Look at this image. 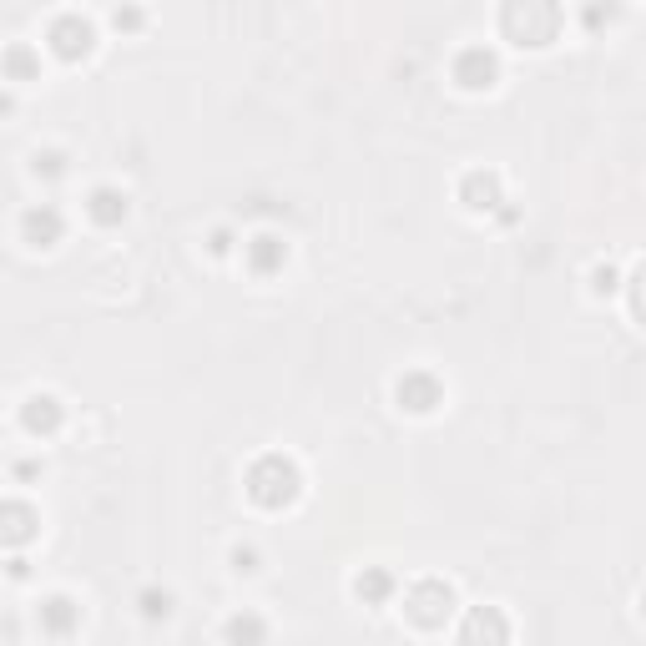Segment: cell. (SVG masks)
Returning a JSON list of instances; mask_svg holds the SVG:
<instances>
[{
	"instance_id": "cell-12",
	"label": "cell",
	"mask_w": 646,
	"mask_h": 646,
	"mask_svg": "<svg viewBox=\"0 0 646 646\" xmlns=\"http://www.w3.org/2000/svg\"><path fill=\"white\" fill-rule=\"evenodd\" d=\"M459 197H465L475 212H490V207L500 203V182H495L490 172H470L465 182H459Z\"/></svg>"
},
{
	"instance_id": "cell-13",
	"label": "cell",
	"mask_w": 646,
	"mask_h": 646,
	"mask_svg": "<svg viewBox=\"0 0 646 646\" xmlns=\"http://www.w3.org/2000/svg\"><path fill=\"white\" fill-rule=\"evenodd\" d=\"M0 521H5V540L11 546H26V540L36 536V510L20 500H5V510H0Z\"/></svg>"
},
{
	"instance_id": "cell-9",
	"label": "cell",
	"mask_w": 646,
	"mask_h": 646,
	"mask_svg": "<svg viewBox=\"0 0 646 646\" xmlns=\"http://www.w3.org/2000/svg\"><path fill=\"white\" fill-rule=\"evenodd\" d=\"M86 218H92L96 227H116V222H126V192L92 187V197H86Z\"/></svg>"
},
{
	"instance_id": "cell-22",
	"label": "cell",
	"mask_w": 646,
	"mask_h": 646,
	"mask_svg": "<svg viewBox=\"0 0 646 646\" xmlns=\"http://www.w3.org/2000/svg\"><path fill=\"white\" fill-rule=\"evenodd\" d=\"M616 288V273L611 268H596V293H611Z\"/></svg>"
},
{
	"instance_id": "cell-2",
	"label": "cell",
	"mask_w": 646,
	"mask_h": 646,
	"mask_svg": "<svg viewBox=\"0 0 646 646\" xmlns=\"http://www.w3.org/2000/svg\"><path fill=\"white\" fill-rule=\"evenodd\" d=\"M299 485H303V475L299 465L288 455H263V459H252V470H248V495L263 510H283V505L299 500Z\"/></svg>"
},
{
	"instance_id": "cell-4",
	"label": "cell",
	"mask_w": 646,
	"mask_h": 646,
	"mask_svg": "<svg viewBox=\"0 0 646 646\" xmlns=\"http://www.w3.org/2000/svg\"><path fill=\"white\" fill-rule=\"evenodd\" d=\"M450 606H455V591L444 581H419L410 591V616L419 626H440L444 616H450Z\"/></svg>"
},
{
	"instance_id": "cell-21",
	"label": "cell",
	"mask_w": 646,
	"mask_h": 646,
	"mask_svg": "<svg viewBox=\"0 0 646 646\" xmlns=\"http://www.w3.org/2000/svg\"><path fill=\"white\" fill-rule=\"evenodd\" d=\"M233 566L237 570H258V551H252V546H237V551H233Z\"/></svg>"
},
{
	"instance_id": "cell-1",
	"label": "cell",
	"mask_w": 646,
	"mask_h": 646,
	"mask_svg": "<svg viewBox=\"0 0 646 646\" xmlns=\"http://www.w3.org/2000/svg\"><path fill=\"white\" fill-rule=\"evenodd\" d=\"M500 31L515 46H551L555 31H561V5L555 0H505Z\"/></svg>"
},
{
	"instance_id": "cell-3",
	"label": "cell",
	"mask_w": 646,
	"mask_h": 646,
	"mask_svg": "<svg viewBox=\"0 0 646 646\" xmlns=\"http://www.w3.org/2000/svg\"><path fill=\"white\" fill-rule=\"evenodd\" d=\"M46 41L61 61H81V56H92V46H96V26L86 16H56Z\"/></svg>"
},
{
	"instance_id": "cell-14",
	"label": "cell",
	"mask_w": 646,
	"mask_h": 646,
	"mask_svg": "<svg viewBox=\"0 0 646 646\" xmlns=\"http://www.w3.org/2000/svg\"><path fill=\"white\" fill-rule=\"evenodd\" d=\"M354 591H359L363 601H369V606H384V601L395 596V576H389V570H363L359 581H354Z\"/></svg>"
},
{
	"instance_id": "cell-17",
	"label": "cell",
	"mask_w": 646,
	"mask_h": 646,
	"mask_svg": "<svg viewBox=\"0 0 646 646\" xmlns=\"http://www.w3.org/2000/svg\"><path fill=\"white\" fill-rule=\"evenodd\" d=\"M137 606H142L147 621H162V616H172V596H167V591H142V596H137Z\"/></svg>"
},
{
	"instance_id": "cell-10",
	"label": "cell",
	"mask_w": 646,
	"mask_h": 646,
	"mask_svg": "<svg viewBox=\"0 0 646 646\" xmlns=\"http://www.w3.org/2000/svg\"><path fill=\"white\" fill-rule=\"evenodd\" d=\"M76 621H81V606L71 596H51L46 606H41V631H46V636H71Z\"/></svg>"
},
{
	"instance_id": "cell-18",
	"label": "cell",
	"mask_w": 646,
	"mask_h": 646,
	"mask_svg": "<svg viewBox=\"0 0 646 646\" xmlns=\"http://www.w3.org/2000/svg\"><path fill=\"white\" fill-rule=\"evenodd\" d=\"M36 177H61L66 172V152H36Z\"/></svg>"
},
{
	"instance_id": "cell-20",
	"label": "cell",
	"mask_w": 646,
	"mask_h": 646,
	"mask_svg": "<svg viewBox=\"0 0 646 646\" xmlns=\"http://www.w3.org/2000/svg\"><path fill=\"white\" fill-rule=\"evenodd\" d=\"M227 636H248V642H258V636H263V621H252V616H237V621H227Z\"/></svg>"
},
{
	"instance_id": "cell-11",
	"label": "cell",
	"mask_w": 646,
	"mask_h": 646,
	"mask_svg": "<svg viewBox=\"0 0 646 646\" xmlns=\"http://www.w3.org/2000/svg\"><path fill=\"white\" fill-rule=\"evenodd\" d=\"M248 263H252V273H278L288 263V248H283V237H273V233H258L248 243Z\"/></svg>"
},
{
	"instance_id": "cell-23",
	"label": "cell",
	"mask_w": 646,
	"mask_h": 646,
	"mask_svg": "<svg viewBox=\"0 0 646 646\" xmlns=\"http://www.w3.org/2000/svg\"><path fill=\"white\" fill-rule=\"evenodd\" d=\"M636 314H642V318H646V268H642V273H636Z\"/></svg>"
},
{
	"instance_id": "cell-15",
	"label": "cell",
	"mask_w": 646,
	"mask_h": 646,
	"mask_svg": "<svg viewBox=\"0 0 646 646\" xmlns=\"http://www.w3.org/2000/svg\"><path fill=\"white\" fill-rule=\"evenodd\" d=\"M5 71H11V81L36 76V56H31V46H11V51H5Z\"/></svg>"
},
{
	"instance_id": "cell-19",
	"label": "cell",
	"mask_w": 646,
	"mask_h": 646,
	"mask_svg": "<svg viewBox=\"0 0 646 646\" xmlns=\"http://www.w3.org/2000/svg\"><path fill=\"white\" fill-rule=\"evenodd\" d=\"M142 11H137V5H116V11H111V26H116V31H142Z\"/></svg>"
},
{
	"instance_id": "cell-6",
	"label": "cell",
	"mask_w": 646,
	"mask_h": 646,
	"mask_svg": "<svg viewBox=\"0 0 646 646\" xmlns=\"http://www.w3.org/2000/svg\"><path fill=\"white\" fill-rule=\"evenodd\" d=\"M61 233H66V222H61V212H56L51 203L26 207V212H20V237H26L31 248H51V243H61Z\"/></svg>"
},
{
	"instance_id": "cell-5",
	"label": "cell",
	"mask_w": 646,
	"mask_h": 646,
	"mask_svg": "<svg viewBox=\"0 0 646 646\" xmlns=\"http://www.w3.org/2000/svg\"><path fill=\"white\" fill-rule=\"evenodd\" d=\"M495 76H500V61H495V51L465 46V51L455 56V81H459V86H470V92H485V86H495Z\"/></svg>"
},
{
	"instance_id": "cell-8",
	"label": "cell",
	"mask_w": 646,
	"mask_h": 646,
	"mask_svg": "<svg viewBox=\"0 0 646 646\" xmlns=\"http://www.w3.org/2000/svg\"><path fill=\"white\" fill-rule=\"evenodd\" d=\"M399 404L414 414H429L440 404V379L435 374H404L399 379Z\"/></svg>"
},
{
	"instance_id": "cell-7",
	"label": "cell",
	"mask_w": 646,
	"mask_h": 646,
	"mask_svg": "<svg viewBox=\"0 0 646 646\" xmlns=\"http://www.w3.org/2000/svg\"><path fill=\"white\" fill-rule=\"evenodd\" d=\"M20 425L31 429V435H56L61 429V399L56 395H31L20 404Z\"/></svg>"
},
{
	"instance_id": "cell-24",
	"label": "cell",
	"mask_w": 646,
	"mask_h": 646,
	"mask_svg": "<svg viewBox=\"0 0 646 646\" xmlns=\"http://www.w3.org/2000/svg\"><path fill=\"white\" fill-rule=\"evenodd\" d=\"M642 606H646V596H642Z\"/></svg>"
},
{
	"instance_id": "cell-16",
	"label": "cell",
	"mask_w": 646,
	"mask_h": 646,
	"mask_svg": "<svg viewBox=\"0 0 646 646\" xmlns=\"http://www.w3.org/2000/svg\"><path fill=\"white\" fill-rule=\"evenodd\" d=\"M465 636H510V626H505L500 616H490V611H475L470 621H465Z\"/></svg>"
}]
</instances>
